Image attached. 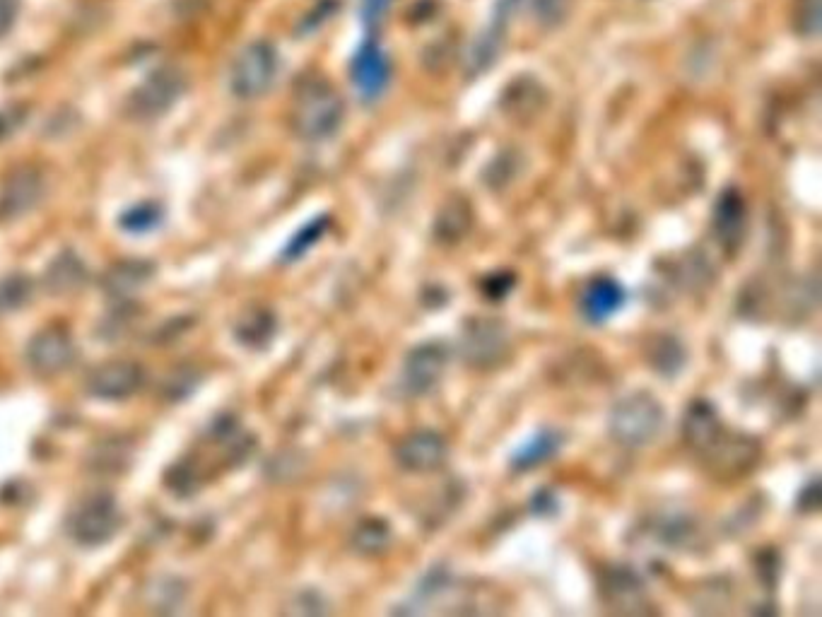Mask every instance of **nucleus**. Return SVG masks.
<instances>
[{"label": "nucleus", "instance_id": "nucleus-15", "mask_svg": "<svg viewBox=\"0 0 822 617\" xmlns=\"http://www.w3.org/2000/svg\"><path fill=\"white\" fill-rule=\"evenodd\" d=\"M625 299L627 295L620 282L613 278H596L586 285L584 295H581V316L589 323H603L618 314Z\"/></svg>", "mask_w": 822, "mask_h": 617}, {"label": "nucleus", "instance_id": "nucleus-26", "mask_svg": "<svg viewBox=\"0 0 822 617\" xmlns=\"http://www.w3.org/2000/svg\"><path fill=\"white\" fill-rule=\"evenodd\" d=\"M85 266L73 254H63L49 270V287L54 292H68L82 285L85 280Z\"/></svg>", "mask_w": 822, "mask_h": 617}, {"label": "nucleus", "instance_id": "nucleus-33", "mask_svg": "<svg viewBox=\"0 0 822 617\" xmlns=\"http://www.w3.org/2000/svg\"><path fill=\"white\" fill-rule=\"evenodd\" d=\"M512 282H514V278L509 273L492 275V278L485 282V292L490 297H504L509 290H512Z\"/></svg>", "mask_w": 822, "mask_h": 617}, {"label": "nucleus", "instance_id": "nucleus-22", "mask_svg": "<svg viewBox=\"0 0 822 617\" xmlns=\"http://www.w3.org/2000/svg\"><path fill=\"white\" fill-rule=\"evenodd\" d=\"M393 540V533L384 519H364L352 531L350 543L360 555L377 557L381 552L389 550Z\"/></svg>", "mask_w": 822, "mask_h": 617}, {"label": "nucleus", "instance_id": "nucleus-16", "mask_svg": "<svg viewBox=\"0 0 822 617\" xmlns=\"http://www.w3.org/2000/svg\"><path fill=\"white\" fill-rule=\"evenodd\" d=\"M601 596L613 610L620 613H639L644 610V586L630 569L613 567L601 579Z\"/></svg>", "mask_w": 822, "mask_h": 617}, {"label": "nucleus", "instance_id": "nucleus-3", "mask_svg": "<svg viewBox=\"0 0 822 617\" xmlns=\"http://www.w3.org/2000/svg\"><path fill=\"white\" fill-rule=\"evenodd\" d=\"M278 75V51L268 41H254L232 66V92L239 99H256L266 94Z\"/></svg>", "mask_w": 822, "mask_h": 617}, {"label": "nucleus", "instance_id": "nucleus-27", "mask_svg": "<svg viewBox=\"0 0 822 617\" xmlns=\"http://www.w3.org/2000/svg\"><path fill=\"white\" fill-rule=\"evenodd\" d=\"M32 295V282L25 275H10L0 282V311H15Z\"/></svg>", "mask_w": 822, "mask_h": 617}, {"label": "nucleus", "instance_id": "nucleus-29", "mask_svg": "<svg viewBox=\"0 0 822 617\" xmlns=\"http://www.w3.org/2000/svg\"><path fill=\"white\" fill-rule=\"evenodd\" d=\"M160 220H162V210L152 203H143V205H138V208H131L126 215L121 217V227L133 234H143V232H150L155 225H160Z\"/></svg>", "mask_w": 822, "mask_h": 617}, {"label": "nucleus", "instance_id": "nucleus-20", "mask_svg": "<svg viewBox=\"0 0 822 617\" xmlns=\"http://www.w3.org/2000/svg\"><path fill=\"white\" fill-rule=\"evenodd\" d=\"M560 446H562L560 432H555V430L538 432L531 442H526L519 451H516L512 458V466L516 470H533V468L543 466L545 461H550V458L560 451Z\"/></svg>", "mask_w": 822, "mask_h": 617}, {"label": "nucleus", "instance_id": "nucleus-1", "mask_svg": "<svg viewBox=\"0 0 822 617\" xmlns=\"http://www.w3.org/2000/svg\"><path fill=\"white\" fill-rule=\"evenodd\" d=\"M343 116L345 104L340 94L328 82L316 80L299 92L295 111H292V123H295L299 138L319 143V140L336 135Z\"/></svg>", "mask_w": 822, "mask_h": 617}, {"label": "nucleus", "instance_id": "nucleus-24", "mask_svg": "<svg viewBox=\"0 0 822 617\" xmlns=\"http://www.w3.org/2000/svg\"><path fill=\"white\" fill-rule=\"evenodd\" d=\"M275 333V316L266 309H254L246 311V314L237 323V338L242 340L244 345H251V348H261L266 345Z\"/></svg>", "mask_w": 822, "mask_h": 617}, {"label": "nucleus", "instance_id": "nucleus-8", "mask_svg": "<svg viewBox=\"0 0 822 617\" xmlns=\"http://www.w3.org/2000/svg\"><path fill=\"white\" fill-rule=\"evenodd\" d=\"M449 458V444L439 432L418 430L403 437L396 446L398 466L408 473H434Z\"/></svg>", "mask_w": 822, "mask_h": 617}, {"label": "nucleus", "instance_id": "nucleus-19", "mask_svg": "<svg viewBox=\"0 0 822 617\" xmlns=\"http://www.w3.org/2000/svg\"><path fill=\"white\" fill-rule=\"evenodd\" d=\"M651 533L668 550H685L697 540V524L688 516L666 514L661 521L651 524Z\"/></svg>", "mask_w": 822, "mask_h": 617}, {"label": "nucleus", "instance_id": "nucleus-28", "mask_svg": "<svg viewBox=\"0 0 822 617\" xmlns=\"http://www.w3.org/2000/svg\"><path fill=\"white\" fill-rule=\"evenodd\" d=\"M794 27L801 37H818L820 32V0H796Z\"/></svg>", "mask_w": 822, "mask_h": 617}, {"label": "nucleus", "instance_id": "nucleus-7", "mask_svg": "<svg viewBox=\"0 0 822 617\" xmlns=\"http://www.w3.org/2000/svg\"><path fill=\"white\" fill-rule=\"evenodd\" d=\"M449 352L442 343H422L408 352L403 364V389L410 396H427L442 381Z\"/></svg>", "mask_w": 822, "mask_h": 617}, {"label": "nucleus", "instance_id": "nucleus-10", "mask_svg": "<svg viewBox=\"0 0 822 617\" xmlns=\"http://www.w3.org/2000/svg\"><path fill=\"white\" fill-rule=\"evenodd\" d=\"M75 357L73 338L63 328H46L37 333L27 348V360L32 369L41 376H51L63 372Z\"/></svg>", "mask_w": 822, "mask_h": 617}, {"label": "nucleus", "instance_id": "nucleus-32", "mask_svg": "<svg viewBox=\"0 0 822 617\" xmlns=\"http://www.w3.org/2000/svg\"><path fill=\"white\" fill-rule=\"evenodd\" d=\"M393 0H364L362 3V17L367 25H377L381 22V17L386 15V10L391 8Z\"/></svg>", "mask_w": 822, "mask_h": 617}, {"label": "nucleus", "instance_id": "nucleus-13", "mask_svg": "<svg viewBox=\"0 0 822 617\" xmlns=\"http://www.w3.org/2000/svg\"><path fill=\"white\" fill-rule=\"evenodd\" d=\"M724 434V422L709 401H695L685 410L683 439L692 451L704 456Z\"/></svg>", "mask_w": 822, "mask_h": 617}, {"label": "nucleus", "instance_id": "nucleus-17", "mask_svg": "<svg viewBox=\"0 0 822 617\" xmlns=\"http://www.w3.org/2000/svg\"><path fill=\"white\" fill-rule=\"evenodd\" d=\"M41 196V179L32 169H20L5 181L3 193H0V210L5 215L27 213Z\"/></svg>", "mask_w": 822, "mask_h": 617}, {"label": "nucleus", "instance_id": "nucleus-31", "mask_svg": "<svg viewBox=\"0 0 822 617\" xmlns=\"http://www.w3.org/2000/svg\"><path fill=\"white\" fill-rule=\"evenodd\" d=\"M20 13V0H0V37L10 32Z\"/></svg>", "mask_w": 822, "mask_h": 617}, {"label": "nucleus", "instance_id": "nucleus-34", "mask_svg": "<svg viewBox=\"0 0 822 617\" xmlns=\"http://www.w3.org/2000/svg\"><path fill=\"white\" fill-rule=\"evenodd\" d=\"M801 499H808V502L803 504V509H806V511H813L815 507H818V502H820V487H818V483H815V480L808 485V490L803 492Z\"/></svg>", "mask_w": 822, "mask_h": 617}, {"label": "nucleus", "instance_id": "nucleus-30", "mask_svg": "<svg viewBox=\"0 0 822 617\" xmlns=\"http://www.w3.org/2000/svg\"><path fill=\"white\" fill-rule=\"evenodd\" d=\"M326 227H328V217H319V220H314L311 225L299 229V234L295 239H292L290 246H287V251H285L287 261H292V258H299V256L307 254L311 246H314L321 237H324Z\"/></svg>", "mask_w": 822, "mask_h": 617}, {"label": "nucleus", "instance_id": "nucleus-12", "mask_svg": "<svg viewBox=\"0 0 822 617\" xmlns=\"http://www.w3.org/2000/svg\"><path fill=\"white\" fill-rule=\"evenodd\" d=\"M704 458L712 463L716 473L738 475L760 458V446H757L755 439L743 437V434H728L724 430L719 442L704 454Z\"/></svg>", "mask_w": 822, "mask_h": 617}, {"label": "nucleus", "instance_id": "nucleus-9", "mask_svg": "<svg viewBox=\"0 0 822 617\" xmlns=\"http://www.w3.org/2000/svg\"><path fill=\"white\" fill-rule=\"evenodd\" d=\"M352 75V85L364 102H374L384 94L386 87H389L391 80V61L389 56L384 54L379 44L374 41H367L360 51H357L355 61H352L350 68Z\"/></svg>", "mask_w": 822, "mask_h": 617}, {"label": "nucleus", "instance_id": "nucleus-21", "mask_svg": "<svg viewBox=\"0 0 822 617\" xmlns=\"http://www.w3.org/2000/svg\"><path fill=\"white\" fill-rule=\"evenodd\" d=\"M504 25H507L504 20H495L490 25V29H485V32L475 39L471 54H468V68H466V73L471 75V78L473 75L485 73V70L497 61V54H499V49H502V41H504Z\"/></svg>", "mask_w": 822, "mask_h": 617}, {"label": "nucleus", "instance_id": "nucleus-4", "mask_svg": "<svg viewBox=\"0 0 822 617\" xmlns=\"http://www.w3.org/2000/svg\"><path fill=\"white\" fill-rule=\"evenodd\" d=\"M461 352L475 369H490L509 355V331L499 319H473L461 336Z\"/></svg>", "mask_w": 822, "mask_h": 617}, {"label": "nucleus", "instance_id": "nucleus-18", "mask_svg": "<svg viewBox=\"0 0 822 617\" xmlns=\"http://www.w3.org/2000/svg\"><path fill=\"white\" fill-rule=\"evenodd\" d=\"M471 225H473L471 205L463 201V198H451V201L442 208V213L437 215V222H434V234H437V239L442 244H456L466 237Z\"/></svg>", "mask_w": 822, "mask_h": 617}, {"label": "nucleus", "instance_id": "nucleus-6", "mask_svg": "<svg viewBox=\"0 0 822 617\" xmlns=\"http://www.w3.org/2000/svg\"><path fill=\"white\" fill-rule=\"evenodd\" d=\"M184 92V78L179 70L164 68L150 75L138 90L133 92L131 102H128V111L140 121H150L162 116L176 104V99Z\"/></svg>", "mask_w": 822, "mask_h": 617}, {"label": "nucleus", "instance_id": "nucleus-23", "mask_svg": "<svg viewBox=\"0 0 822 617\" xmlns=\"http://www.w3.org/2000/svg\"><path fill=\"white\" fill-rule=\"evenodd\" d=\"M647 357L651 367L663 376H673L683 369L685 364V350L673 336H659L651 338L647 345Z\"/></svg>", "mask_w": 822, "mask_h": 617}, {"label": "nucleus", "instance_id": "nucleus-11", "mask_svg": "<svg viewBox=\"0 0 822 617\" xmlns=\"http://www.w3.org/2000/svg\"><path fill=\"white\" fill-rule=\"evenodd\" d=\"M143 369L135 362H109L97 367L87 379V391L104 401H123L143 386Z\"/></svg>", "mask_w": 822, "mask_h": 617}, {"label": "nucleus", "instance_id": "nucleus-2", "mask_svg": "<svg viewBox=\"0 0 822 617\" xmlns=\"http://www.w3.org/2000/svg\"><path fill=\"white\" fill-rule=\"evenodd\" d=\"M663 420L661 403L651 393H630L610 413V437L627 449H639L659 437Z\"/></svg>", "mask_w": 822, "mask_h": 617}, {"label": "nucleus", "instance_id": "nucleus-25", "mask_svg": "<svg viewBox=\"0 0 822 617\" xmlns=\"http://www.w3.org/2000/svg\"><path fill=\"white\" fill-rule=\"evenodd\" d=\"M148 278H150V266L131 261V263H119L116 268H111L107 280H104V285H107V292H111V295H126V292L138 290V287L143 285Z\"/></svg>", "mask_w": 822, "mask_h": 617}, {"label": "nucleus", "instance_id": "nucleus-5", "mask_svg": "<svg viewBox=\"0 0 822 617\" xmlns=\"http://www.w3.org/2000/svg\"><path fill=\"white\" fill-rule=\"evenodd\" d=\"M121 514L109 495H95L80 504L68 521L70 536L80 545H102L119 531Z\"/></svg>", "mask_w": 822, "mask_h": 617}, {"label": "nucleus", "instance_id": "nucleus-14", "mask_svg": "<svg viewBox=\"0 0 822 617\" xmlns=\"http://www.w3.org/2000/svg\"><path fill=\"white\" fill-rule=\"evenodd\" d=\"M748 227V208L738 191H724L714 210V232L721 246L728 251H736L745 237Z\"/></svg>", "mask_w": 822, "mask_h": 617}]
</instances>
